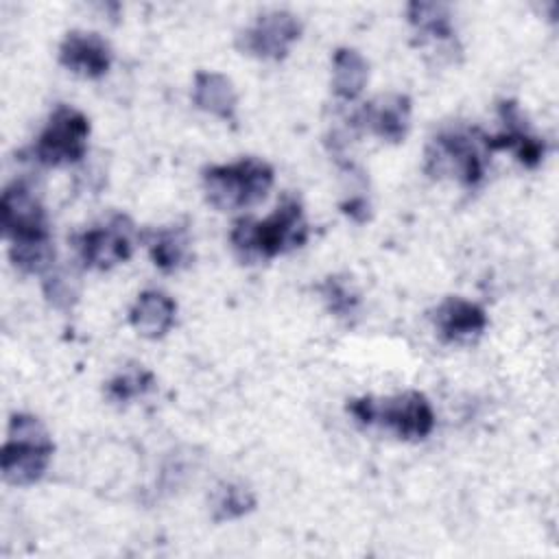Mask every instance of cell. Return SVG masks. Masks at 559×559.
<instances>
[{
  "instance_id": "obj_5",
  "label": "cell",
  "mask_w": 559,
  "mask_h": 559,
  "mask_svg": "<svg viewBox=\"0 0 559 559\" xmlns=\"http://www.w3.org/2000/svg\"><path fill=\"white\" fill-rule=\"evenodd\" d=\"M55 443L46 426L28 413H15L9 419L7 441L0 454L2 478L9 485L26 487L37 483L52 459Z\"/></svg>"
},
{
  "instance_id": "obj_6",
  "label": "cell",
  "mask_w": 559,
  "mask_h": 559,
  "mask_svg": "<svg viewBox=\"0 0 559 559\" xmlns=\"http://www.w3.org/2000/svg\"><path fill=\"white\" fill-rule=\"evenodd\" d=\"M90 120L72 105H57L31 146V155L44 166L79 164L87 155Z\"/></svg>"
},
{
  "instance_id": "obj_14",
  "label": "cell",
  "mask_w": 559,
  "mask_h": 559,
  "mask_svg": "<svg viewBox=\"0 0 559 559\" xmlns=\"http://www.w3.org/2000/svg\"><path fill=\"white\" fill-rule=\"evenodd\" d=\"M177 304L157 288L142 290L129 310V323L144 338H162L175 325Z\"/></svg>"
},
{
  "instance_id": "obj_23",
  "label": "cell",
  "mask_w": 559,
  "mask_h": 559,
  "mask_svg": "<svg viewBox=\"0 0 559 559\" xmlns=\"http://www.w3.org/2000/svg\"><path fill=\"white\" fill-rule=\"evenodd\" d=\"M317 290L321 293V299L325 301V306H328V310L332 314H336L341 319H349V317H354L358 312L360 299H358V293L354 290V286H352V282L347 277H343V275H328L319 284Z\"/></svg>"
},
{
  "instance_id": "obj_21",
  "label": "cell",
  "mask_w": 559,
  "mask_h": 559,
  "mask_svg": "<svg viewBox=\"0 0 559 559\" xmlns=\"http://www.w3.org/2000/svg\"><path fill=\"white\" fill-rule=\"evenodd\" d=\"M155 386V378L148 369H144L142 365H133V367H127L122 369L120 373H116L107 386H105V393L111 402L116 404H127L135 397H142L146 395L151 389Z\"/></svg>"
},
{
  "instance_id": "obj_19",
  "label": "cell",
  "mask_w": 559,
  "mask_h": 559,
  "mask_svg": "<svg viewBox=\"0 0 559 559\" xmlns=\"http://www.w3.org/2000/svg\"><path fill=\"white\" fill-rule=\"evenodd\" d=\"M9 258L24 273L46 275L57 264V251H55L52 236L37 238V240L9 242Z\"/></svg>"
},
{
  "instance_id": "obj_11",
  "label": "cell",
  "mask_w": 559,
  "mask_h": 559,
  "mask_svg": "<svg viewBox=\"0 0 559 559\" xmlns=\"http://www.w3.org/2000/svg\"><path fill=\"white\" fill-rule=\"evenodd\" d=\"M354 127L384 140L400 144L411 127V98L406 94H382L362 105L354 114Z\"/></svg>"
},
{
  "instance_id": "obj_20",
  "label": "cell",
  "mask_w": 559,
  "mask_h": 559,
  "mask_svg": "<svg viewBox=\"0 0 559 559\" xmlns=\"http://www.w3.org/2000/svg\"><path fill=\"white\" fill-rule=\"evenodd\" d=\"M210 507L214 522H229L251 513L255 509V496L245 485L223 483L212 493Z\"/></svg>"
},
{
  "instance_id": "obj_8",
  "label": "cell",
  "mask_w": 559,
  "mask_h": 559,
  "mask_svg": "<svg viewBox=\"0 0 559 559\" xmlns=\"http://www.w3.org/2000/svg\"><path fill=\"white\" fill-rule=\"evenodd\" d=\"M301 37V22L295 13L284 9L264 11L251 26L240 31L236 46L242 55L258 59L280 61L288 55L290 46Z\"/></svg>"
},
{
  "instance_id": "obj_15",
  "label": "cell",
  "mask_w": 559,
  "mask_h": 559,
  "mask_svg": "<svg viewBox=\"0 0 559 559\" xmlns=\"http://www.w3.org/2000/svg\"><path fill=\"white\" fill-rule=\"evenodd\" d=\"M192 103L210 114L216 116L225 122L236 120V107H238V94L234 90V83L212 70H199L194 74V85H192Z\"/></svg>"
},
{
  "instance_id": "obj_3",
  "label": "cell",
  "mask_w": 559,
  "mask_h": 559,
  "mask_svg": "<svg viewBox=\"0 0 559 559\" xmlns=\"http://www.w3.org/2000/svg\"><path fill=\"white\" fill-rule=\"evenodd\" d=\"M349 415L362 426H382L404 441H421L435 428V411L419 391H404L391 397H354Z\"/></svg>"
},
{
  "instance_id": "obj_17",
  "label": "cell",
  "mask_w": 559,
  "mask_h": 559,
  "mask_svg": "<svg viewBox=\"0 0 559 559\" xmlns=\"http://www.w3.org/2000/svg\"><path fill=\"white\" fill-rule=\"evenodd\" d=\"M369 79L367 59L349 46H341L332 55V90L341 100H356Z\"/></svg>"
},
{
  "instance_id": "obj_4",
  "label": "cell",
  "mask_w": 559,
  "mask_h": 559,
  "mask_svg": "<svg viewBox=\"0 0 559 559\" xmlns=\"http://www.w3.org/2000/svg\"><path fill=\"white\" fill-rule=\"evenodd\" d=\"M275 179L273 166L258 157H240L229 164L203 168L201 183L210 205L216 210H245L260 203Z\"/></svg>"
},
{
  "instance_id": "obj_10",
  "label": "cell",
  "mask_w": 559,
  "mask_h": 559,
  "mask_svg": "<svg viewBox=\"0 0 559 559\" xmlns=\"http://www.w3.org/2000/svg\"><path fill=\"white\" fill-rule=\"evenodd\" d=\"M498 116L502 120V131L496 135H487L489 151H511L522 166H539L546 155V142L531 131L520 111V105L511 98L500 100Z\"/></svg>"
},
{
  "instance_id": "obj_13",
  "label": "cell",
  "mask_w": 559,
  "mask_h": 559,
  "mask_svg": "<svg viewBox=\"0 0 559 559\" xmlns=\"http://www.w3.org/2000/svg\"><path fill=\"white\" fill-rule=\"evenodd\" d=\"M430 317L437 334L445 343H469L478 338L489 323L485 308L465 297H445Z\"/></svg>"
},
{
  "instance_id": "obj_7",
  "label": "cell",
  "mask_w": 559,
  "mask_h": 559,
  "mask_svg": "<svg viewBox=\"0 0 559 559\" xmlns=\"http://www.w3.org/2000/svg\"><path fill=\"white\" fill-rule=\"evenodd\" d=\"M138 238L133 221L127 214H114L105 223L76 234L72 242L83 269L109 271L133 255Z\"/></svg>"
},
{
  "instance_id": "obj_1",
  "label": "cell",
  "mask_w": 559,
  "mask_h": 559,
  "mask_svg": "<svg viewBox=\"0 0 559 559\" xmlns=\"http://www.w3.org/2000/svg\"><path fill=\"white\" fill-rule=\"evenodd\" d=\"M308 234L310 229L299 199L286 194L266 218H238L231 225L229 242L242 262H260L304 247Z\"/></svg>"
},
{
  "instance_id": "obj_24",
  "label": "cell",
  "mask_w": 559,
  "mask_h": 559,
  "mask_svg": "<svg viewBox=\"0 0 559 559\" xmlns=\"http://www.w3.org/2000/svg\"><path fill=\"white\" fill-rule=\"evenodd\" d=\"M341 207L356 223H365L369 218V203H367V199L362 194L349 197V201H345Z\"/></svg>"
},
{
  "instance_id": "obj_2",
  "label": "cell",
  "mask_w": 559,
  "mask_h": 559,
  "mask_svg": "<svg viewBox=\"0 0 559 559\" xmlns=\"http://www.w3.org/2000/svg\"><path fill=\"white\" fill-rule=\"evenodd\" d=\"M487 133L476 127H448L435 133L424 153V173L432 179L452 177L465 188H476L489 164Z\"/></svg>"
},
{
  "instance_id": "obj_16",
  "label": "cell",
  "mask_w": 559,
  "mask_h": 559,
  "mask_svg": "<svg viewBox=\"0 0 559 559\" xmlns=\"http://www.w3.org/2000/svg\"><path fill=\"white\" fill-rule=\"evenodd\" d=\"M140 240H144L153 264L164 273L179 271L181 266H186L192 260L190 234L181 225L148 229V231L140 234Z\"/></svg>"
},
{
  "instance_id": "obj_22",
  "label": "cell",
  "mask_w": 559,
  "mask_h": 559,
  "mask_svg": "<svg viewBox=\"0 0 559 559\" xmlns=\"http://www.w3.org/2000/svg\"><path fill=\"white\" fill-rule=\"evenodd\" d=\"M41 288H44V297L48 299V304H52L59 310H70L79 299L81 282H79V275L74 271L55 264L44 275Z\"/></svg>"
},
{
  "instance_id": "obj_12",
  "label": "cell",
  "mask_w": 559,
  "mask_h": 559,
  "mask_svg": "<svg viewBox=\"0 0 559 559\" xmlns=\"http://www.w3.org/2000/svg\"><path fill=\"white\" fill-rule=\"evenodd\" d=\"M111 48L98 33L70 31L59 44V63L76 76L100 79L111 66Z\"/></svg>"
},
{
  "instance_id": "obj_9",
  "label": "cell",
  "mask_w": 559,
  "mask_h": 559,
  "mask_svg": "<svg viewBox=\"0 0 559 559\" xmlns=\"http://www.w3.org/2000/svg\"><path fill=\"white\" fill-rule=\"evenodd\" d=\"M0 225L9 242L50 238L46 210L28 181L15 179L0 197Z\"/></svg>"
},
{
  "instance_id": "obj_18",
  "label": "cell",
  "mask_w": 559,
  "mask_h": 559,
  "mask_svg": "<svg viewBox=\"0 0 559 559\" xmlns=\"http://www.w3.org/2000/svg\"><path fill=\"white\" fill-rule=\"evenodd\" d=\"M406 17L415 33L419 35V44L426 41H452L454 39V24L450 7L443 2H408Z\"/></svg>"
}]
</instances>
